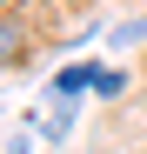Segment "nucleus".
Listing matches in <instances>:
<instances>
[{
  "label": "nucleus",
  "mask_w": 147,
  "mask_h": 154,
  "mask_svg": "<svg viewBox=\"0 0 147 154\" xmlns=\"http://www.w3.org/2000/svg\"><path fill=\"white\" fill-rule=\"evenodd\" d=\"M100 74H107V67H94V60H80V67H60V81H54V94H60V100H74V94H87V87L100 94Z\"/></svg>",
  "instance_id": "obj_1"
}]
</instances>
